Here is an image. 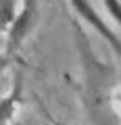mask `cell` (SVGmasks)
I'll list each match as a JSON object with an SVG mask.
<instances>
[{
	"label": "cell",
	"mask_w": 121,
	"mask_h": 125,
	"mask_svg": "<svg viewBox=\"0 0 121 125\" xmlns=\"http://www.w3.org/2000/svg\"><path fill=\"white\" fill-rule=\"evenodd\" d=\"M104 3H106V7L111 12L113 17L116 20H120V5H118V2L116 0H104Z\"/></svg>",
	"instance_id": "5b68a950"
},
{
	"label": "cell",
	"mask_w": 121,
	"mask_h": 125,
	"mask_svg": "<svg viewBox=\"0 0 121 125\" xmlns=\"http://www.w3.org/2000/svg\"><path fill=\"white\" fill-rule=\"evenodd\" d=\"M71 3H73V7L76 9V12H78L80 15H83L85 19L88 20V23H91V25L101 33L104 39L110 40V42L113 43V47L116 48V50H120V40H118V37L108 29V25L100 19V15L95 12L93 7H91L86 0H71Z\"/></svg>",
	"instance_id": "7a4b0ae2"
},
{
	"label": "cell",
	"mask_w": 121,
	"mask_h": 125,
	"mask_svg": "<svg viewBox=\"0 0 121 125\" xmlns=\"http://www.w3.org/2000/svg\"><path fill=\"white\" fill-rule=\"evenodd\" d=\"M47 117H48V120H50V124H52V125H63V124H60V122H56L55 118H53L52 115H48V114H47Z\"/></svg>",
	"instance_id": "52a82bcc"
},
{
	"label": "cell",
	"mask_w": 121,
	"mask_h": 125,
	"mask_svg": "<svg viewBox=\"0 0 121 125\" xmlns=\"http://www.w3.org/2000/svg\"><path fill=\"white\" fill-rule=\"evenodd\" d=\"M35 13H37V2H35V0H25V7L22 10V13L17 17V20L13 22L12 30H10L9 43H7V53H9V55H12V53L17 52V48L20 47V43L27 37V33L30 32V29L33 27Z\"/></svg>",
	"instance_id": "6da1fadb"
},
{
	"label": "cell",
	"mask_w": 121,
	"mask_h": 125,
	"mask_svg": "<svg viewBox=\"0 0 121 125\" xmlns=\"http://www.w3.org/2000/svg\"><path fill=\"white\" fill-rule=\"evenodd\" d=\"M20 94H22V80H17V85L13 87V90L10 92V95L0 100V125H5L9 122V118L12 117L15 105L20 100Z\"/></svg>",
	"instance_id": "3957f363"
},
{
	"label": "cell",
	"mask_w": 121,
	"mask_h": 125,
	"mask_svg": "<svg viewBox=\"0 0 121 125\" xmlns=\"http://www.w3.org/2000/svg\"><path fill=\"white\" fill-rule=\"evenodd\" d=\"M12 20V0H0V29Z\"/></svg>",
	"instance_id": "277c9868"
},
{
	"label": "cell",
	"mask_w": 121,
	"mask_h": 125,
	"mask_svg": "<svg viewBox=\"0 0 121 125\" xmlns=\"http://www.w3.org/2000/svg\"><path fill=\"white\" fill-rule=\"evenodd\" d=\"M5 67H7V58L0 55V70H3Z\"/></svg>",
	"instance_id": "8992f818"
}]
</instances>
